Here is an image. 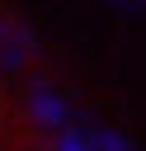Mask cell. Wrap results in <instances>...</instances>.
I'll list each match as a JSON object with an SVG mask.
<instances>
[{
	"instance_id": "7a4b0ae2",
	"label": "cell",
	"mask_w": 146,
	"mask_h": 151,
	"mask_svg": "<svg viewBox=\"0 0 146 151\" xmlns=\"http://www.w3.org/2000/svg\"><path fill=\"white\" fill-rule=\"evenodd\" d=\"M33 109H38V118H42V123H57V118L66 113L61 94H57V90H47V85H38V90H33Z\"/></svg>"
},
{
	"instance_id": "277c9868",
	"label": "cell",
	"mask_w": 146,
	"mask_h": 151,
	"mask_svg": "<svg viewBox=\"0 0 146 151\" xmlns=\"http://www.w3.org/2000/svg\"><path fill=\"white\" fill-rule=\"evenodd\" d=\"M122 5H141V0H122Z\"/></svg>"
},
{
	"instance_id": "3957f363",
	"label": "cell",
	"mask_w": 146,
	"mask_h": 151,
	"mask_svg": "<svg viewBox=\"0 0 146 151\" xmlns=\"http://www.w3.org/2000/svg\"><path fill=\"white\" fill-rule=\"evenodd\" d=\"M57 151H94V146H89V137H80V132H61Z\"/></svg>"
},
{
	"instance_id": "6da1fadb",
	"label": "cell",
	"mask_w": 146,
	"mask_h": 151,
	"mask_svg": "<svg viewBox=\"0 0 146 151\" xmlns=\"http://www.w3.org/2000/svg\"><path fill=\"white\" fill-rule=\"evenodd\" d=\"M33 52H38V38H33L19 19H5V14H0V71H19Z\"/></svg>"
}]
</instances>
